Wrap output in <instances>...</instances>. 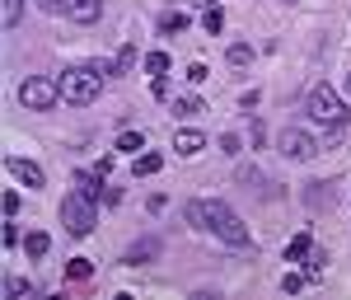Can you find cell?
<instances>
[{"instance_id": "cell-1", "label": "cell", "mask_w": 351, "mask_h": 300, "mask_svg": "<svg viewBox=\"0 0 351 300\" xmlns=\"http://www.w3.org/2000/svg\"><path fill=\"white\" fill-rule=\"evenodd\" d=\"M188 220L197 225V230H206V235H216V240H225V244H234V249L253 244L248 225H243L225 202H216V197H197V202H188Z\"/></svg>"}, {"instance_id": "cell-2", "label": "cell", "mask_w": 351, "mask_h": 300, "mask_svg": "<svg viewBox=\"0 0 351 300\" xmlns=\"http://www.w3.org/2000/svg\"><path fill=\"white\" fill-rule=\"evenodd\" d=\"M99 94H104V76H99L94 66H75V71L61 76V99H66V104H80L84 108V104H94Z\"/></svg>"}, {"instance_id": "cell-3", "label": "cell", "mask_w": 351, "mask_h": 300, "mask_svg": "<svg viewBox=\"0 0 351 300\" xmlns=\"http://www.w3.org/2000/svg\"><path fill=\"white\" fill-rule=\"evenodd\" d=\"M304 108H309V117H314L319 127H332V132L347 122V104H342V94L328 89V84H314V89H309V104H304Z\"/></svg>"}, {"instance_id": "cell-4", "label": "cell", "mask_w": 351, "mask_h": 300, "mask_svg": "<svg viewBox=\"0 0 351 300\" xmlns=\"http://www.w3.org/2000/svg\"><path fill=\"white\" fill-rule=\"evenodd\" d=\"M19 104H24L28 113H47L61 104V80H52V76H28L24 84H19Z\"/></svg>"}, {"instance_id": "cell-5", "label": "cell", "mask_w": 351, "mask_h": 300, "mask_svg": "<svg viewBox=\"0 0 351 300\" xmlns=\"http://www.w3.org/2000/svg\"><path fill=\"white\" fill-rule=\"evenodd\" d=\"M61 220H66V230H71L75 240H84V235L94 230V202L80 197V192H71V197L61 202Z\"/></svg>"}, {"instance_id": "cell-6", "label": "cell", "mask_w": 351, "mask_h": 300, "mask_svg": "<svg viewBox=\"0 0 351 300\" xmlns=\"http://www.w3.org/2000/svg\"><path fill=\"white\" fill-rule=\"evenodd\" d=\"M43 10H52V14H66V19H75V24H99V14H104V0H43Z\"/></svg>"}, {"instance_id": "cell-7", "label": "cell", "mask_w": 351, "mask_h": 300, "mask_svg": "<svg viewBox=\"0 0 351 300\" xmlns=\"http://www.w3.org/2000/svg\"><path fill=\"white\" fill-rule=\"evenodd\" d=\"M314 137L304 132V127H286L281 132V155H291V160H314Z\"/></svg>"}, {"instance_id": "cell-8", "label": "cell", "mask_w": 351, "mask_h": 300, "mask_svg": "<svg viewBox=\"0 0 351 300\" xmlns=\"http://www.w3.org/2000/svg\"><path fill=\"white\" fill-rule=\"evenodd\" d=\"M5 169H10L19 183H28V188H43V183H47V174H43L33 160H19V155H10V160H5Z\"/></svg>"}, {"instance_id": "cell-9", "label": "cell", "mask_w": 351, "mask_h": 300, "mask_svg": "<svg viewBox=\"0 0 351 300\" xmlns=\"http://www.w3.org/2000/svg\"><path fill=\"white\" fill-rule=\"evenodd\" d=\"M75 192L89 197V202H99V197H104V174H99V169H80V174H75Z\"/></svg>"}, {"instance_id": "cell-10", "label": "cell", "mask_w": 351, "mask_h": 300, "mask_svg": "<svg viewBox=\"0 0 351 300\" xmlns=\"http://www.w3.org/2000/svg\"><path fill=\"white\" fill-rule=\"evenodd\" d=\"M202 146H206V137H202V132H192V127L173 132V150H178V155H197Z\"/></svg>"}, {"instance_id": "cell-11", "label": "cell", "mask_w": 351, "mask_h": 300, "mask_svg": "<svg viewBox=\"0 0 351 300\" xmlns=\"http://www.w3.org/2000/svg\"><path fill=\"white\" fill-rule=\"evenodd\" d=\"M155 253H160V244H155V240H141V244L127 249V263H132V268H141V263H150Z\"/></svg>"}, {"instance_id": "cell-12", "label": "cell", "mask_w": 351, "mask_h": 300, "mask_svg": "<svg viewBox=\"0 0 351 300\" xmlns=\"http://www.w3.org/2000/svg\"><path fill=\"white\" fill-rule=\"evenodd\" d=\"M47 249H52V240H47L43 230H28V235H24V253H28V258H43Z\"/></svg>"}, {"instance_id": "cell-13", "label": "cell", "mask_w": 351, "mask_h": 300, "mask_svg": "<svg viewBox=\"0 0 351 300\" xmlns=\"http://www.w3.org/2000/svg\"><path fill=\"white\" fill-rule=\"evenodd\" d=\"M225 61H230L234 71H243V66L253 61V43H230V52H225Z\"/></svg>"}, {"instance_id": "cell-14", "label": "cell", "mask_w": 351, "mask_h": 300, "mask_svg": "<svg viewBox=\"0 0 351 300\" xmlns=\"http://www.w3.org/2000/svg\"><path fill=\"white\" fill-rule=\"evenodd\" d=\"M19 19H24V0H0V24L14 28Z\"/></svg>"}, {"instance_id": "cell-15", "label": "cell", "mask_w": 351, "mask_h": 300, "mask_svg": "<svg viewBox=\"0 0 351 300\" xmlns=\"http://www.w3.org/2000/svg\"><path fill=\"white\" fill-rule=\"evenodd\" d=\"M188 28V14L183 10H164L160 14V33H183Z\"/></svg>"}, {"instance_id": "cell-16", "label": "cell", "mask_w": 351, "mask_h": 300, "mask_svg": "<svg viewBox=\"0 0 351 300\" xmlns=\"http://www.w3.org/2000/svg\"><path fill=\"white\" fill-rule=\"evenodd\" d=\"M89 277H94V263L89 258H71L66 263V281H89Z\"/></svg>"}, {"instance_id": "cell-17", "label": "cell", "mask_w": 351, "mask_h": 300, "mask_svg": "<svg viewBox=\"0 0 351 300\" xmlns=\"http://www.w3.org/2000/svg\"><path fill=\"white\" fill-rule=\"evenodd\" d=\"M324 263H328L324 249H309V258H304V277H309V281H319V277H324Z\"/></svg>"}, {"instance_id": "cell-18", "label": "cell", "mask_w": 351, "mask_h": 300, "mask_svg": "<svg viewBox=\"0 0 351 300\" xmlns=\"http://www.w3.org/2000/svg\"><path fill=\"white\" fill-rule=\"evenodd\" d=\"M309 249H314V240H309V235H295V240L286 244V258H291V263H300V258H309Z\"/></svg>"}, {"instance_id": "cell-19", "label": "cell", "mask_w": 351, "mask_h": 300, "mask_svg": "<svg viewBox=\"0 0 351 300\" xmlns=\"http://www.w3.org/2000/svg\"><path fill=\"white\" fill-rule=\"evenodd\" d=\"M132 169H136V178H141V174H160V169H164V160H160V155H136V164H132Z\"/></svg>"}, {"instance_id": "cell-20", "label": "cell", "mask_w": 351, "mask_h": 300, "mask_svg": "<svg viewBox=\"0 0 351 300\" xmlns=\"http://www.w3.org/2000/svg\"><path fill=\"white\" fill-rule=\"evenodd\" d=\"M202 24H206V33H211V38H216L220 28H225V14H220V5H211V10H206V14H202Z\"/></svg>"}, {"instance_id": "cell-21", "label": "cell", "mask_w": 351, "mask_h": 300, "mask_svg": "<svg viewBox=\"0 0 351 300\" xmlns=\"http://www.w3.org/2000/svg\"><path fill=\"white\" fill-rule=\"evenodd\" d=\"M112 61H117V76H127V71H132V66H136V47H132V43H127V47H122V52L112 56Z\"/></svg>"}, {"instance_id": "cell-22", "label": "cell", "mask_w": 351, "mask_h": 300, "mask_svg": "<svg viewBox=\"0 0 351 300\" xmlns=\"http://www.w3.org/2000/svg\"><path fill=\"white\" fill-rule=\"evenodd\" d=\"M117 150H145V137L141 132H122L117 137Z\"/></svg>"}, {"instance_id": "cell-23", "label": "cell", "mask_w": 351, "mask_h": 300, "mask_svg": "<svg viewBox=\"0 0 351 300\" xmlns=\"http://www.w3.org/2000/svg\"><path fill=\"white\" fill-rule=\"evenodd\" d=\"M145 71H150V76H164V71H169V56H164V52H150V56H145Z\"/></svg>"}, {"instance_id": "cell-24", "label": "cell", "mask_w": 351, "mask_h": 300, "mask_svg": "<svg viewBox=\"0 0 351 300\" xmlns=\"http://www.w3.org/2000/svg\"><path fill=\"white\" fill-rule=\"evenodd\" d=\"M173 113H178V117H192V113H202V99H178V104H173Z\"/></svg>"}, {"instance_id": "cell-25", "label": "cell", "mask_w": 351, "mask_h": 300, "mask_svg": "<svg viewBox=\"0 0 351 300\" xmlns=\"http://www.w3.org/2000/svg\"><path fill=\"white\" fill-rule=\"evenodd\" d=\"M0 244H5V249H14V244H19V225H14V216H10V225L0 230Z\"/></svg>"}, {"instance_id": "cell-26", "label": "cell", "mask_w": 351, "mask_h": 300, "mask_svg": "<svg viewBox=\"0 0 351 300\" xmlns=\"http://www.w3.org/2000/svg\"><path fill=\"white\" fill-rule=\"evenodd\" d=\"M300 286H304V277H295V273H286V277H281V291H286V296H295Z\"/></svg>"}, {"instance_id": "cell-27", "label": "cell", "mask_w": 351, "mask_h": 300, "mask_svg": "<svg viewBox=\"0 0 351 300\" xmlns=\"http://www.w3.org/2000/svg\"><path fill=\"white\" fill-rule=\"evenodd\" d=\"M0 207H5V216H19V192L10 188V192H5V202H0Z\"/></svg>"}, {"instance_id": "cell-28", "label": "cell", "mask_w": 351, "mask_h": 300, "mask_svg": "<svg viewBox=\"0 0 351 300\" xmlns=\"http://www.w3.org/2000/svg\"><path fill=\"white\" fill-rule=\"evenodd\" d=\"M5 296H33V286L28 281H5Z\"/></svg>"}, {"instance_id": "cell-29", "label": "cell", "mask_w": 351, "mask_h": 300, "mask_svg": "<svg viewBox=\"0 0 351 300\" xmlns=\"http://www.w3.org/2000/svg\"><path fill=\"white\" fill-rule=\"evenodd\" d=\"M206 76H211V71H206L202 61H192V66H188V80H192V84H202V80H206Z\"/></svg>"}, {"instance_id": "cell-30", "label": "cell", "mask_w": 351, "mask_h": 300, "mask_svg": "<svg viewBox=\"0 0 351 300\" xmlns=\"http://www.w3.org/2000/svg\"><path fill=\"white\" fill-rule=\"evenodd\" d=\"M220 150H225V155H239V137H234V132H230V137H220Z\"/></svg>"}, {"instance_id": "cell-31", "label": "cell", "mask_w": 351, "mask_h": 300, "mask_svg": "<svg viewBox=\"0 0 351 300\" xmlns=\"http://www.w3.org/2000/svg\"><path fill=\"white\" fill-rule=\"evenodd\" d=\"M150 89H155V99H169V80H164V76H155V84H150Z\"/></svg>"}, {"instance_id": "cell-32", "label": "cell", "mask_w": 351, "mask_h": 300, "mask_svg": "<svg viewBox=\"0 0 351 300\" xmlns=\"http://www.w3.org/2000/svg\"><path fill=\"white\" fill-rule=\"evenodd\" d=\"M197 5H202V10H211V5H216V0H197Z\"/></svg>"}, {"instance_id": "cell-33", "label": "cell", "mask_w": 351, "mask_h": 300, "mask_svg": "<svg viewBox=\"0 0 351 300\" xmlns=\"http://www.w3.org/2000/svg\"><path fill=\"white\" fill-rule=\"evenodd\" d=\"M347 94H351V71H347Z\"/></svg>"}]
</instances>
